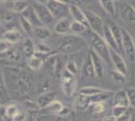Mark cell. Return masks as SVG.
Instances as JSON below:
<instances>
[{
	"instance_id": "6da1fadb",
	"label": "cell",
	"mask_w": 135,
	"mask_h": 121,
	"mask_svg": "<svg viewBox=\"0 0 135 121\" xmlns=\"http://www.w3.org/2000/svg\"><path fill=\"white\" fill-rule=\"evenodd\" d=\"M6 86H11L12 91L18 97H26L33 90V79L25 71L17 68H9L4 73Z\"/></svg>"
},
{
	"instance_id": "7a4b0ae2",
	"label": "cell",
	"mask_w": 135,
	"mask_h": 121,
	"mask_svg": "<svg viewBox=\"0 0 135 121\" xmlns=\"http://www.w3.org/2000/svg\"><path fill=\"white\" fill-rule=\"evenodd\" d=\"M84 38L80 35H62L60 42H59V47L57 52L61 54H75L80 51H82L85 47Z\"/></svg>"
},
{
	"instance_id": "3957f363",
	"label": "cell",
	"mask_w": 135,
	"mask_h": 121,
	"mask_svg": "<svg viewBox=\"0 0 135 121\" xmlns=\"http://www.w3.org/2000/svg\"><path fill=\"white\" fill-rule=\"evenodd\" d=\"M91 49L101 57L102 60L106 64L111 63L110 58V46L107 45L104 37L100 35H97L92 31L91 33Z\"/></svg>"
},
{
	"instance_id": "277c9868",
	"label": "cell",
	"mask_w": 135,
	"mask_h": 121,
	"mask_svg": "<svg viewBox=\"0 0 135 121\" xmlns=\"http://www.w3.org/2000/svg\"><path fill=\"white\" fill-rule=\"evenodd\" d=\"M60 81H61V88L64 95L67 97H72L76 93L77 86H78L76 76L71 74L65 69L60 76Z\"/></svg>"
},
{
	"instance_id": "5b68a950",
	"label": "cell",
	"mask_w": 135,
	"mask_h": 121,
	"mask_svg": "<svg viewBox=\"0 0 135 121\" xmlns=\"http://www.w3.org/2000/svg\"><path fill=\"white\" fill-rule=\"evenodd\" d=\"M122 52L125 54L127 60L134 63L135 62V41L133 36L130 35L127 29L122 27Z\"/></svg>"
},
{
	"instance_id": "8992f818",
	"label": "cell",
	"mask_w": 135,
	"mask_h": 121,
	"mask_svg": "<svg viewBox=\"0 0 135 121\" xmlns=\"http://www.w3.org/2000/svg\"><path fill=\"white\" fill-rule=\"evenodd\" d=\"M47 8L50 9L51 15L54 18H56L57 20L62 19V18H68L70 14V5L57 2L56 0H50L46 3Z\"/></svg>"
},
{
	"instance_id": "52a82bcc",
	"label": "cell",
	"mask_w": 135,
	"mask_h": 121,
	"mask_svg": "<svg viewBox=\"0 0 135 121\" xmlns=\"http://www.w3.org/2000/svg\"><path fill=\"white\" fill-rule=\"evenodd\" d=\"M0 22L2 28L6 30L17 29V22L19 23V16H17L16 13L7 10H0Z\"/></svg>"
},
{
	"instance_id": "ba28073f",
	"label": "cell",
	"mask_w": 135,
	"mask_h": 121,
	"mask_svg": "<svg viewBox=\"0 0 135 121\" xmlns=\"http://www.w3.org/2000/svg\"><path fill=\"white\" fill-rule=\"evenodd\" d=\"M87 20L89 23L90 29L97 35H100L103 36V31H104V25L105 22L103 21L101 16H99L97 13L91 11V10H85Z\"/></svg>"
},
{
	"instance_id": "9c48e42d",
	"label": "cell",
	"mask_w": 135,
	"mask_h": 121,
	"mask_svg": "<svg viewBox=\"0 0 135 121\" xmlns=\"http://www.w3.org/2000/svg\"><path fill=\"white\" fill-rule=\"evenodd\" d=\"M80 75L83 79H86V80H92L96 77L93 61H92V58H91V55L89 54V52H87V55L84 59V62L80 68Z\"/></svg>"
},
{
	"instance_id": "30bf717a",
	"label": "cell",
	"mask_w": 135,
	"mask_h": 121,
	"mask_svg": "<svg viewBox=\"0 0 135 121\" xmlns=\"http://www.w3.org/2000/svg\"><path fill=\"white\" fill-rule=\"evenodd\" d=\"M110 58H111V64L114 67V70L127 76V74H128L127 64L123 59V57L120 55V52L118 51L110 49Z\"/></svg>"
},
{
	"instance_id": "8fae6325",
	"label": "cell",
	"mask_w": 135,
	"mask_h": 121,
	"mask_svg": "<svg viewBox=\"0 0 135 121\" xmlns=\"http://www.w3.org/2000/svg\"><path fill=\"white\" fill-rule=\"evenodd\" d=\"M33 7L34 9H35V11H36L37 16L40 18V20L41 21V23L44 25H49L52 21L54 16L51 15V11L47 8L46 4H41V3L36 2V3L33 4Z\"/></svg>"
},
{
	"instance_id": "7c38bea8",
	"label": "cell",
	"mask_w": 135,
	"mask_h": 121,
	"mask_svg": "<svg viewBox=\"0 0 135 121\" xmlns=\"http://www.w3.org/2000/svg\"><path fill=\"white\" fill-rule=\"evenodd\" d=\"M89 54L91 55V58H92V61H93V66H94V69H95L96 78L102 79L104 77V74H105V64L106 63L92 49H90Z\"/></svg>"
},
{
	"instance_id": "4fadbf2b",
	"label": "cell",
	"mask_w": 135,
	"mask_h": 121,
	"mask_svg": "<svg viewBox=\"0 0 135 121\" xmlns=\"http://www.w3.org/2000/svg\"><path fill=\"white\" fill-rule=\"evenodd\" d=\"M70 15L73 17L75 21H79V22L83 23V24L87 25L89 27V23H88V20H87V16H86L85 10L81 9L77 4H74L73 3V4L70 5Z\"/></svg>"
},
{
	"instance_id": "5bb4252c",
	"label": "cell",
	"mask_w": 135,
	"mask_h": 121,
	"mask_svg": "<svg viewBox=\"0 0 135 121\" xmlns=\"http://www.w3.org/2000/svg\"><path fill=\"white\" fill-rule=\"evenodd\" d=\"M21 15H22L26 20H28L29 22L31 23V24L33 25V27L44 25V24L41 23V21L40 20V18H38V16H37V14H36V11H35V9H34L33 5L28 6L27 8L21 13Z\"/></svg>"
},
{
	"instance_id": "9a60e30c",
	"label": "cell",
	"mask_w": 135,
	"mask_h": 121,
	"mask_svg": "<svg viewBox=\"0 0 135 121\" xmlns=\"http://www.w3.org/2000/svg\"><path fill=\"white\" fill-rule=\"evenodd\" d=\"M56 100V92L55 91H47V92L41 93L38 95L36 99V103L40 106V109H45L51 102Z\"/></svg>"
},
{
	"instance_id": "2e32d148",
	"label": "cell",
	"mask_w": 135,
	"mask_h": 121,
	"mask_svg": "<svg viewBox=\"0 0 135 121\" xmlns=\"http://www.w3.org/2000/svg\"><path fill=\"white\" fill-rule=\"evenodd\" d=\"M120 16L125 22L135 25V9L131 4H125L121 7Z\"/></svg>"
},
{
	"instance_id": "e0dca14e",
	"label": "cell",
	"mask_w": 135,
	"mask_h": 121,
	"mask_svg": "<svg viewBox=\"0 0 135 121\" xmlns=\"http://www.w3.org/2000/svg\"><path fill=\"white\" fill-rule=\"evenodd\" d=\"M71 21L68 18H62L57 20V22L54 26V30L56 35H67L71 33Z\"/></svg>"
},
{
	"instance_id": "ac0fdd59",
	"label": "cell",
	"mask_w": 135,
	"mask_h": 121,
	"mask_svg": "<svg viewBox=\"0 0 135 121\" xmlns=\"http://www.w3.org/2000/svg\"><path fill=\"white\" fill-rule=\"evenodd\" d=\"M29 4L25 0H9L7 1V8L16 14H21Z\"/></svg>"
},
{
	"instance_id": "d6986e66",
	"label": "cell",
	"mask_w": 135,
	"mask_h": 121,
	"mask_svg": "<svg viewBox=\"0 0 135 121\" xmlns=\"http://www.w3.org/2000/svg\"><path fill=\"white\" fill-rule=\"evenodd\" d=\"M91 104L90 97L88 96H85L83 94H77V96L74 99V107L75 109L80 110V111H84L89 108Z\"/></svg>"
},
{
	"instance_id": "ffe728a7",
	"label": "cell",
	"mask_w": 135,
	"mask_h": 121,
	"mask_svg": "<svg viewBox=\"0 0 135 121\" xmlns=\"http://www.w3.org/2000/svg\"><path fill=\"white\" fill-rule=\"evenodd\" d=\"M103 37H104L105 41L107 42L108 46H110V49L115 50V51H118V52L120 51L118 47V45H117L116 40L114 38V36H113V33H112V31H111V29H110V26H109V24H108L107 22H105V25H104Z\"/></svg>"
},
{
	"instance_id": "44dd1931",
	"label": "cell",
	"mask_w": 135,
	"mask_h": 121,
	"mask_svg": "<svg viewBox=\"0 0 135 121\" xmlns=\"http://www.w3.org/2000/svg\"><path fill=\"white\" fill-rule=\"evenodd\" d=\"M116 105L125 106V107L129 106V101H128L126 90L122 89V90H119V91L114 93V95H113V106H116Z\"/></svg>"
},
{
	"instance_id": "7402d4cb",
	"label": "cell",
	"mask_w": 135,
	"mask_h": 121,
	"mask_svg": "<svg viewBox=\"0 0 135 121\" xmlns=\"http://www.w3.org/2000/svg\"><path fill=\"white\" fill-rule=\"evenodd\" d=\"M21 52L25 58H30L35 54V45L33 40L30 37H27L23 40L22 46H21Z\"/></svg>"
},
{
	"instance_id": "603a6c76",
	"label": "cell",
	"mask_w": 135,
	"mask_h": 121,
	"mask_svg": "<svg viewBox=\"0 0 135 121\" xmlns=\"http://www.w3.org/2000/svg\"><path fill=\"white\" fill-rule=\"evenodd\" d=\"M107 23L110 26V29L112 31L113 36H114V38L116 40L117 45H118L119 50L121 51L122 50V27L119 26L118 24L116 22H114V21H108Z\"/></svg>"
},
{
	"instance_id": "cb8c5ba5",
	"label": "cell",
	"mask_w": 135,
	"mask_h": 121,
	"mask_svg": "<svg viewBox=\"0 0 135 121\" xmlns=\"http://www.w3.org/2000/svg\"><path fill=\"white\" fill-rule=\"evenodd\" d=\"M33 35L40 41H45L51 36V30L46 25H40L33 28Z\"/></svg>"
},
{
	"instance_id": "d4e9b609",
	"label": "cell",
	"mask_w": 135,
	"mask_h": 121,
	"mask_svg": "<svg viewBox=\"0 0 135 121\" xmlns=\"http://www.w3.org/2000/svg\"><path fill=\"white\" fill-rule=\"evenodd\" d=\"M21 36L22 35L18 29H11V30H6L2 35V38L7 40L8 42H10L12 45H14L21 40Z\"/></svg>"
},
{
	"instance_id": "484cf974",
	"label": "cell",
	"mask_w": 135,
	"mask_h": 121,
	"mask_svg": "<svg viewBox=\"0 0 135 121\" xmlns=\"http://www.w3.org/2000/svg\"><path fill=\"white\" fill-rule=\"evenodd\" d=\"M45 64V60L42 58H40L36 55H33L32 57L27 59V66L28 68L32 71H38L41 69V67Z\"/></svg>"
},
{
	"instance_id": "4316f807",
	"label": "cell",
	"mask_w": 135,
	"mask_h": 121,
	"mask_svg": "<svg viewBox=\"0 0 135 121\" xmlns=\"http://www.w3.org/2000/svg\"><path fill=\"white\" fill-rule=\"evenodd\" d=\"M64 105L61 101H59V100H55L54 102H51L47 107H45V113H47V114H54V115H59L61 112H62V110L64 109Z\"/></svg>"
},
{
	"instance_id": "83f0119b",
	"label": "cell",
	"mask_w": 135,
	"mask_h": 121,
	"mask_svg": "<svg viewBox=\"0 0 135 121\" xmlns=\"http://www.w3.org/2000/svg\"><path fill=\"white\" fill-rule=\"evenodd\" d=\"M102 8L112 17L116 16V5L114 0H98Z\"/></svg>"
},
{
	"instance_id": "f1b7e54d",
	"label": "cell",
	"mask_w": 135,
	"mask_h": 121,
	"mask_svg": "<svg viewBox=\"0 0 135 121\" xmlns=\"http://www.w3.org/2000/svg\"><path fill=\"white\" fill-rule=\"evenodd\" d=\"M90 28L87 25H85V24L79 22V21H75L74 20L71 23V33H73V35L82 36L83 35L87 33V31Z\"/></svg>"
},
{
	"instance_id": "f546056e",
	"label": "cell",
	"mask_w": 135,
	"mask_h": 121,
	"mask_svg": "<svg viewBox=\"0 0 135 121\" xmlns=\"http://www.w3.org/2000/svg\"><path fill=\"white\" fill-rule=\"evenodd\" d=\"M115 92L112 91H107V90H104L101 93H98L94 96L90 97L91 103H101V102H106L108 99L110 97H113Z\"/></svg>"
},
{
	"instance_id": "4dcf8cb0",
	"label": "cell",
	"mask_w": 135,
	"mask_h": 121,
	"mask_svg": "<svg viewBox=\"0 0 135 121\" xmlns=\"http://www.w3.org/2000/svg\"><path fill=\"white\" fill-rule=\"evenodd\" d=\"M108 76H109L110 81L115 84H124L127 82V76L116 71V70H111Z\"/></svg>"
},
{
	"instance_id": "1f68e13d",
	"label": "cell",
	"mask_w": 135,
	"mask_h": 121,
	"mask_svg": "<svg viewBox=\"0 0 135 121\" xmlns=\"http://www.w3.org/2000/svg\"><path fill=\"white\" fill-rule=\"evenodd\" d=\"M8 99V90L6 86L5 77H4V72L0 70V100H7Z\"/></svg>"
},
{
	"instance_id": "d6a6232c",
	"label": "cell",
	"mask_w": 135,
	"mask_h": 121,
	"mask_svg": "<svg viewBox=\"0 0 135 121\" xmlns=\"http://www.w3.org/2000/svg\"><path fill=\"white\" fill-rule=\"evenodd\" d=\"M102 91H104V90L101 89V88H98V87L86 86V87L81 88L79 90V93L83 94L85 96H88V97H92V96H94V95L98 94V93H101Z\"/></svg>"
},
{
	"instance_id": "836d02e7",
	"label": "cell",
	"mask_w": 135,
	"mask_h": 121,
	"mask_svg": "<svg viewBox=\"0 0 135 121\" xmlns=\"http://www.w3.org/2000/svg\"><path fill=\"white\" fill-rule=\"evenodd\" d=\"M20 113V110L18 108V106L15 104H9L6 106V117L14 120V118Z\"/></svg>"
},
{
	"instance_id": "e575fe53",
	"label": "cell",
	"mask_w": 135,
	"mask_h": 121,
	"mask_svg": "<svg viewBox=\"0 0 135 121\" xmlns=\"http://www.w3.org/2000/svg\"><path fill=\"white\" fill-rule=\"evenodd\" d=\"M19 25L25 33H32L33 32V25L28 20H26L21 14H19Z\"/></svg>"
},
{
	"instance_id": "d590c367",
	"label": "cell",
	"mask_w": 135,
	"mask_h": 121,
	"mask_svg": "<svg viewBox=\"0 0 135 121\" xmlns=\"http://www.w3.org/2000/svg\"><path fill=\"white\" fill-rule=\"evenodd\" d=\"M92 114H101L106 110V102L101 103H91L89 108Z\"/></svg>"
},
{
	"instance_id": "8d00e7d4",
	"label": "cell",
	"mask_w": 135,
	"mask_h": 121,
	"mask_svg": "<svg viewBox=\"0 0 135 121\" xmlns=\"http://www.w3.org/2000/svg\"><path fill=\"white\" fill-rule=\"evenodd\" d=\"M65 69L75 76L78 75L80 73V68L78 67V64L76 63V62H74V61H68Z\"/></svg>"
},
{
	"instance_id": "74e56055",
	"label": "cell",
	"mask_w": 135,
	"mask_h": 121,
	"mask_svg": "<svg viewBox=\"0 0 135 121\" xmlns=\"http://www.w3.org/2000/svg\"><path fill=\"white\" fill-rule=\"evenodd\" d=\"M126 112H128V107L120 106V105H116V106H113L112 107V115L114 117H116V118L122 116Z\"/></svg>"
},
{
	"instance_id": "f35d334b",
	"label": "cell",
	"mask_w": 135,
	"mask_h": 121,
	"mask_svg": "<svg viewBox=\"0 0 135 121\" xmlns=\"http://www.w3.org/2000/svg\"><path fill=\"white\" fill-rule=\"evenodd\" d=\"M126 90L127 97L129 101V106L131 108H135V87H129Z\"/></svg>"
},
{
	"instance_id": "ab89813d",
	"label": "cell",
	"mask_w": 135,
	"mask_h": 121,
	"mask_svg": "<svg viewBox=\"0 0 135 121\" xmlns=\"http://www.w3.org/2000/svg\"><path fill=\"white\" fill-rule=\"evenodd\" d=\"M37 91L40 94L50 91V82L46 79H41L37 83Z\"/></svg>"
},
{
	"instance_id": "60d3db41",
	"label": "cell",
	"mask_w": 135,
	"mask_h": 121,
	"mask_svg": "<svg viewBox=\"0 0 135 121\" xmlns=\"http://www.w3.org/2000/svg\"><path fill=\"white\" fill-rule=\"evenodd\" d=\"M12 47V43L8 42L7 40L1 38L0 40V55L2 54H7L10 51V49Z\"/></svg>"
},
{
	"instance_id": "b9f144b4",
	"label": "cell",
	"mask_w": 135,
	"mask_h": 121,
	"mask_svg": "<svg viewBox=\"0 0 135 121\" xmlns=\"http://www.w3.org/2000/svg\"><path fill=\"white\" fill-rule=\"evenodd\" d=\"M7 56H8V59L10 60V61H14V62H16L19 60L20 58V52L18 50H15V49H10V51L7 52Z\"/></svg>"
},
{
	"instance_id": "7bdbcfd3",
	"label": "cell",
	"mask_w": 135,
	"mask_h": 121,
	"mask_svg": "<svg viewBox=\"0 0 135 121\" xmlns=\"http://www.w3.org/2000/svg\"><path fill=\"white\" fill-rule=\"evenodd\" d=\"M24 105H25L26 109L30 110V111H36V110L40 109V106L36 103V101H32V100H25Z\"/></svg>"
},
{
	"instance_id": "ee69618b",
	"label": "cell",
	"mask_w": 135,
	"mask_h": 121,
	"mask_svg": "<svg viewBox=\"0 0 135 121\" xmlns=\"http://www.w3.org/2000/svg\"><path fill=\"white\" fill-rule=\"evenodd\" d=\"M6 117V106L0 105V121H5Z\"/></svg>"
},
{
	"instance_id": "f6af8a7d",
	"label": "cell",
	"mask_w": 135,
	"mask_h": 121,
	"mask_svg": "<svg viewBox=\"0 0 135 121\" xmlns=\"http://www.w3.org/2000/svg\"><path fill=\"white\" fill-rule=\"evenodd\" d=\"M117 121H131V113L126 112L125 114L117 118Z\"/></svg>"
},
{
	"instance_id": "bcb514c9",
	"label": "cell",
	"mask_w": 135,
	"mask_h": 121,
	"mask_svg": "<svg viewBox=\"0 0 135 121\" xmlns=\"http://www.w3.org/2000/svg\"><path fill=\"white\" fill-rule=\"evenodd\" d=\"M102 121H117V118L116 117H114L113 115H108V116H105Z\"/></svg>"
},
{
	"instance_id": "7dc6e473",
	"label": "cell",
	"mask_w": 135,
	"mask_h": 121,
	"mask_svg": "<svg viewBox=\"0 0 135 121\" xmlns=\"http://www.w3.org/2000/svg\"><path fill=\"white\" fill-rule=\"evenodd\" d=\"M56 1L61 2V3H65V4H69V5L73 4V0H56Z\"/></svg>"
},
{
	"instance_id": "c3c4849f",
	"label": "cell",
	"mask_w": 135,
	"mask_h": 121,
	"mask_svg": "<svg viewBox=\"0 0 135 121\" xmlns=\"http://www.w3.org/2000/svg\"><path fill=\"white\" fill-rule=\"evenodd\" d=\"M54 121H69L67 119V117H62V116H57Z\"/></svg>"
},
{
	"instance_id": "681fc988",
	"label": "cell",
	"mask_w": 135,
	"mask_h": 121,
	"mask_svg": "<svg viewBox=\"0 0 135 121\" xmlns=\"http://www.w3.org/2000/svg\"><path fill=\"white\" fill-rule=\"evenodd\" d=\"M49 1H50V0H36V2H38V3H41V4H46Z\"/></svg>"
},
{
	"instance_id": "f907efd6",
	"label": "cell",
	"mask_w": 135,
	"mask_h": 121,
	"mask_svg": "<svg viewBox=\"0 0 135 121\" xmlns=\"http://www.w3.org/2000/svg\"><path fill=\"white\" fill-rule=\"evenodd\" d=\"M131 121H135V113L131 114Z\"/></svg>"
},
{
	"instance_id": "816d5d0a",
	"label": "cell",
	"mask_w": 135,
	"mask_h": 121,
	"mask_svg": "<svg viewBox=\"0 0 135 121\" xmlns=\"http://www.w3.org/2000/svg\"><path fill=\"white\" fill-rule=\"evenodd\" d=\"M131 6H132V7H133V8L135 9V0L133 1V2H132V3H131Z\"/></svg>"
},
{
	"instance_id": "f5cc1de1",
	"label": "cell",
	"mask_w": 135,
	"mask_h": 121,
	"mask_svg": "<svg viewBox=\"0 0 135 121\" xmlns=\"http://www.w3.org/2000/svg\"><path fill=\"white\" fill-rule=\"evenodd\" d=\"M7 1H9V0H0V3H2V2H7Z\"/></svg>"
},
{
	"instance_id": "db71d44e",
	"label": "cell",
	"mask_w": 135,
	"mask_h": 121,
	"mask_svg": "<svg viewBox=\"0 0 135 121\" xmlns=\"http://www.w3.org/2000/svg\"><path fill=\"white\" fill-rule=\"evenodd\" d=\"M76 1H78V2H84L86 0H76Z\"/></svg>"
},
{
	"instance_id": "11a10c76",
	"label": "cell",
	"mask_w": 135,
	"mask_h": 121,
	"mask_svg": "<svg viewBox=\"0 0 135 121\" xmlns=\"http://www.w3.org/2000/svg\"><path fill=\"white\" fill-rule=\"evenodd\" d=\"M2 28V26H1V22H0V29Z\"/></svg>"
},
{
	"instance_id": "9f6ffc18",
	"label": "cell",
	"mask_w": 135,
	"mask_h": 121,
	"mask_svg": "<svg viewBox=\"0 0 135 121\" xmlns=\"http://www.w3.org/2000/svg\"><path fill=\"white\" fill-rule=\"evenodd\" d=\"M114 1H122V0H114Z\"/></svg>"
},
{
	"instance_id": "6f0895ef",
	"label": "cell",
	"mask_w": 135,
	"mask_h": 121,
	"mask_svg": "<svg viewBox=\"0 0 135 121\" xmlns=\"http://www.w3.org/2000/svg\"><path fill=\"white\" fill-rule=\"evenodd\" d=\"M0 101H1V100H0Z\"/></svg>"
}]
</instances>
